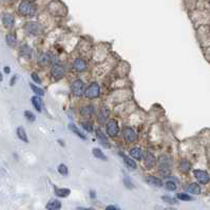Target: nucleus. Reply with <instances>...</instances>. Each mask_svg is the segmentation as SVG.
Returning a JSON list of instances; mask_svg holds the SVG:
<instances>
[{"instance_id":"f257e3e1","label":"nucleus","mask_w":210,"mask_h":210,"mask_svg":"<svg viewBox=\"0 0 210 210\" xmlns=\"http://www.w3.org/2000/svg\"><path fill=\"white\" fill-rule=\"evenodd\" d=\"M171 159L167 155H162L160 157V172L163 175H169L171 172Z\"/></svg>"},{"instance_id":"f03ea898","label":"nucleus","mask_w":210,"mask_h":210,"mask_svg":"<svg viewBox=\"0 0 210 210\" xmlns=\"http://www.w3.org/2000/svg\"><path fill=\"white\" fill-rule=\"evenodd\" d=\"M106 128H107V133L109 136L111 137H115L117 136L119 132V127H118V123L115 119H110L106 125Z\"/></svg>"},{"instance_id":"7ed1b4c3","label":"nucleus","mask_w":210,"mask_h":210,"mask_svg":"<svg viewBox=\"0 0 210 210\" xmlns=\"http://www.w3.org/2000/svg\"><path fill=\"white\" fill-rule=\"evenodd\" d=\"M85 95L88 98H96L99 96V86L96 82H92L89 87L86 89Z\"/></svg>"},{"instance_id":"20e7f679","label":"nucleus","mask_w":210,"mask_h":210,"mask_svg":"<svg viewBox=\"0 0 210 210\" xmlns=\"http://www.w3.org/2000/svg\"><path fill=\"white\" fill-rule=\"evenodd\" d=\"M123 139L126 140L127 143H134L137 140V134L132 130L131 128L126 127L123 130Z\"/></svg>"},{"instance_id":"39448f33","label":"nucleus","mask_w":210,"mask_h":210,"mask_svg":"<svg viewBox=\"0 0 210 210\" xmlns=\"http://www.w3.org/2000/svg\"><path fill=\"white\" fill-rule=\"evenodd\" d=\"M18 11L19 13L24 16L31 15V14H32V4H31V2L28 1V0H24V1L20 2L18 7Z\"/></svg>"},{"instance_id":"423d86ee","label":"nucleus","mask_w":210,"mask_h":210,"mask_svg":"<svg viewBox=\"0 0 210 210\" xmlns=\"http://www.w3.org/2000/svg\"><path fill=\"white\" fill-rule=\"evenodd\" d=\"M193 174H194L195 178H197L198 182L204 184V185H206V184H208L210 182V175L207 173L206 171L198 170V169H197V170L193 171Z\"/></svg>"},{"instance_id":"0eeeda50","label":"nucleus","mask_w":210,"mask_h":210,"mask_svg":"<svg viewBox=\"0 0 210 210\" xmlns=\"http://www.w3.org/2000/svg\"><path fill=\"white\" fill-rule=\"evenodd\" d=\"M83 87H85V86H83V82L81 80H76V81L72 83V87H71L72 93L75 96H81L83 94Z\"/></svg>"},{"instance_id":"6e6552de","label":"nucleus","mask_w":210,"mask_h":210,"mask_svg":"<svg viewBox=\"0 0 210 210\" xmlns=\"http://www.w3.org/2000/svg\"><path fill=\"white\" fill-rule=\"evenodd\" d=\"M51 75L56 79H60L65 75V69L60 65H54L51 69Z\"/></svg>"},{"instance_id":"1a4fd4ad","label":"nucleus","mask_w":210,"mask_h":210,"mask_svg":"<svg viewBox=\"0 0 210 210\" xmlns=\"http://www.w3.org/2000/svg\"><path fill=\"white\" fill-rule=\"evenodd\" d=\"M155 164H156V160H155L154 155L150 153V152H147L145 160H144V165H145V167L147 169H151L155 166Z\"/></svg>"},{"instance_id":"9d476101","label":"nucleus","mask_w":210,"mask_h":210,"mask_svg":"<svg viewBox=\"0 0 210 210\" xmlns=\"http://www.w3.org/2000/svg\"><path fill=\"white\" fill-rule=\"evenodd\" d=\"M73 68L74 70L77 71V72H82L86 70V68H87V64H86V61L81 58H77L74 60V64H73Z\"/></svg>"},{"instance_id":"9b49d317","label":"nucleus","mask_w":210,"mask_h":210,"mask_svg":"<svg viewBox=\"0 0 210 210\" xmlns=\"http://www.w3.org/2000/svg\"><path fill=\"white\" fill-rule=\"evenodd\" d=\"M52 62V56L49 53H44L38 57V64L42 67L50 65Z\"/></svg>"},{"instance_id":"f8f14e48","label":"nucleus","mask_w":210,"mask_h":210,"mask_svg":"<svg viewBox=\"0 0 210 210\" xmlns=\"http://www.w3.org/2000/svg\"><path fill=\"white\" fill-rule=\"evenodd\" d=\"M38 24H35V22H29V24H25V31L31 35H36L38 33Z\"/></svg>"},{"instance_id":"ddd939ff","label":"nucleus","mask_w":210,"mask_h":210,"mask_svg":"<svg viewBox=\"0 0 210 210\" xmlns=\"http://www.w3.org/2000/svg\"><path fill=\"white\" fill-rule=\"evenodd\" d=\"M2 21H3V24L7 28H12L14 25V17L12 14L5 13L2 17Z\"/></svg>"},{"instance_id":"4468645a","label":"nucleus","mask_w":210,"mask_h":210,"mask_svg":"<svg viewBox=\"0 0 210 210\" xmlns=\"http://www.w3.org/2000/svg\"><path fill=\"white\" fill-rule=\"evenodd\" d=\"M187 191L190 192L192 194H200L201 191H202V189H201V187L198 184L191 183L190 185H188V187H187Z\"/></svg>"},{"instance_id":"2eb2a0df","label":"nucleus","mask_w":210,"mask_h":210,"mask_svg":"<svg viewBox=\"0 0 210 210\" xmlns=\"http://www.w3.org/2000/svg\"><path fill=\"white\" fill-rule=\"evenodd\" d=\"M45 208H47L48 210H59L60 208H61V203H60L58 200L50 201V202L47 204Z\"/></svg>"},{"instance_id":"dca6fc26","label":"nucleus","mask_w":210,"mask_h":210,"mask_svg":"<svg viewBox=\"0 0 210 210\" xmlns=\"http://www.w3.org/2000/svg\"><path fill=\"white\" fill-rule=\"evenodd\" d=\"M95 132H96V136L98 137V139L100 140V143H102L105 147H107V148H109V147H110V144L108 143L107 137H106V135L102 133V131L100 130V129H97V130H96Z\"/></svg>"},{"instance_id":"f3484780","label":"nucleus","mask_w":210,"mask_h":210,"mask_svg":"<svg viewBox=\"0 0 210 210\" xmlns=\"http://www.w3.org/2000/svg\"><path fill=\"white\" fill-rule=\"evenodd\" d=\"M146 181L148 184H150L152 186H155V187H162L163 186V182L160 180V178L155 177V176H147L146 177Z\"/></svg>"},{"instance_id":"a211bd4d","label":"nucleus","mask_w":210,"mask_h":210,"mask_svg":"<svg viewBox=\"0 0 210 210\" xmlns=\"http://www.w3.org/2000/svg\"><path fill=\"white\" fill-rule=\"evenodd\" d=\"M130 155H131V157H133V159H135V160H142V157H143V151L140 150L139 148H132V149H130Z\"/></svg>"},{"instance_id":"6ab92c4d","label":"nucleus","mask_w":210,"mask_h":210,"mask_svg":"<svg viewBox=\"0 0 210 210\" xmlns=\"http://www.w3.org/2000/svg\"><path fill=\"white\" fill-rule=\"evenodd\" d=\"M80 114H81L82 116L90 117L94 114V108L92 107V106H88V107L82 108L81 111H80Z\"/></svg>"},{"instance_id":"aec40b11","label":"nucleus","mask_w":210,"mask_h":210,"mask_svg":"<svg viewBox=\"0 0 210 210\" xmlns=\"http://www.w3.org/2000/svg\"><path fill=\"white\" fill-rule=\"evenodd\" d=\"M70 189L68 188H58L55 189V194L59 197H67L70 194Z\"/></svg>"},{"instance_id":"412c9836","label":"nucleus","mask_w":210,"mask_h":210,"mask_svg":"<svg viewBox=\"0 0 210 210\" xmlns=\"http://www.w3.org/2000/svg\"><path fill=\"white\" fill-rule=\"evenodd\" d=\"M17 136H18L19 139L22 140V142H25V143H28V142H29L28 135H27V133H25L24 129L22 128V127L17 128Z\"/></svg>"},{"instance_id":"4be33fe9","label":"nucleus","mask_w":210,"mask_h":210,"mask_svg":"<svg viewBox=\"0 0 210 210\" xmlns=\"http://www.w3.org/2000/svg\"><path fill=\"white\" fill-rule=\"evenodd\" d=\"M120 155H122V157L123 159V162H125V164L129 167V168H131V169L136 168V164H135V162L133 160L130 159V157H128V156H126V155H123V153H120Z\"/></svg>"},{"instance_id":"5701e85b","label":"nucleus","mask_w":210,"mask_h":210,"mask_svg":"<svg viewBox=\"0 0 210 210\" xmlns=\"http://www.w3.org/2000/svg\"><path fill=\"white\" fill-rule=\"evenodd\" d=\"M180 169H181V171H182V172H188L191 169V164L189 163L188 160H183L182 162H181Z\"/></svg>"},{"instance_id":"b1692460","label":"nucleus","mask_w":210,"mask_h":210,"mask_svg":"<svg viewBox=\"0 0 210 210\" xmlns=\"http://www.w3.org/2000/svg\"><path fill=\"white\" fill-rule=\"evenodd\" d=\"M69 128L71 129V131L73 132V133H75L76 135H78V136H79L81 139H86V136L81 133V132H80V130L76 127L75 125H74V123H70V125H69Z\"/></svg>"},{"instance_id":"393cba45","label":"nucleus","mask_w":210,"mask_h":210,"mask_svg":"<svg viewBox=\"0 0 210 210\" xmlns=\"http://www.w3.org/2000/svg\"><path fill=\"white\" fill-rule=\"evenodd\" d=\"M32 103L38 112L41 111V99L38 96H34L32 98Z\"/></svg>"},{"instance_id":"a878e982","label":"nucleus","mask_w":210,"mask_h":210,"mask_svg":"<svg viewBox=\"0 0 210 210\" xmlns=\"http://www.w3.org/2000/svg\"><path fill=\"white\" fill-rule=\"evenodd\" d=\"M93 154H94V156L97 157V159L107 160V157H106V155L103 154V152L100 150V149H98V148H94L93 149Z\"/></svg>"},{"instance_id":"bb28decb","label":"nucleus","mask_w":210,"mask_h":210,"mask_svg":"<svg viewBox=\"0 0 210 210\" xmlns=\"http://www.w3.org/2000/svg\"><path fill=\"white\" fill-rule=\"evenodd\" d=\"M16 42V37L14 34H8L7 35V44L8 45H10V47H13L14 45H15Z\"/></svg>"},{"instance_id":"cd10ccee","label":"nucleus","mask_w":210,"mask_h":210,"mask_svg":"<svg viewBox=\"0 0 210 210\" xmlns=\"http://www.w3.org/2000/svg\"><path fill=\"white\" fill-rule=\"evenodd\" d=\"M176 197L181 201H185V202H190V201H192V197L190 195H188L186 193H177Z\"/></svg>"},{"instance_id":"c85d7f7f","label":"nucleus","mask_w":210,"mask_h":210,"mask_svg":"<svg viewBox=\"0 0 210 210\" xmlns=\"http://www.w3.org/2000/svg\"><path fill=\"white\" fill-rule=\"evenodd\" d=\"M31 89H32L33 92L36 94V95H44L45 94V91L42 90V89H40L39 87H37L35 85H32V83H31Z\"/></svg>"},{"instance_id":"c756f323","label":"nucleus","mask_w":210,"mask_h":210,"mask_svg":"<svg viewBox=\"0 0 210 210\" xmlns=\"http://www.w3.org/2000/svg\"><path fill=\"white\" fill-rule=\"evenodd\" d=\"M166 189L169 191H174L176 189V184H175L173 181H168L166 183Z\"/></svg>"},{"instance_id":"7c9ffc66","label":"nucleus","mask_w":210,"mask_h":210,"mask_svg":"<svg viewBox=\"0 0 210 210\" xmlns=\"http://www.w3.org/2000/svg\"><path fill=\"white\" fill-rule=\"evenodd\" d=\"M58 172L62 175H67L68 174V167L64 165V164H61V165L58 166Z\"/></svg>"},{"instance_id":"2f4dec72","label":"nucleus","mask_w":210,"mask_h":210,"mask_svg":"<svg viewBox=\"0 0 210 210\" xmlns=\"http://www.w3.org/2000/svg\"><path fill=\"white\" fill-rule=\"evenodd\" d=\"M24 116L27 117L28 120H30V122H34L35 120V115H34L31 111H24Z\"/></svg>"},{"instance_id":"473e14b6","label":"nucleus","mask_w":210,"mask_h":210,"mask_svg":"<svg viewBox=\"0 0 210 210\" xmlns=\"http://www.w3.org/2000/svg\"><path fill=\"white\" fill-rule=\"evenodd\" d=\"M163 201L165 203H168V204H172V205H173V204H175L176 203V200H174V198H172L171 197H167V195H163Z\"/></svg>"},{"instance_id":"72a5a7b5","label":"nucleus","mask_w":210,"mask_h":210,"mask_svg":"<svg viewBox=\"0 0 210 210\" xmlns=\"http://www.w3.org/2000/svg\"><path fill=\"white\" fill-rule=\"evenodd\" d=\"M81 126H82V128L85 129V130H87V131H92V125L90 123H88V122H86V123H81Z\"/></svg>"},{"instance_id":"f704fd0d","label":"nucleus","mask_w":210,"mask_h":210,"mask_svg":"<svg viewBox=\"0 0 210 210\" xmlns=\"http://www.w3.org/2000/svg\"><path fill=\"white\" fill-rule=\"evenodd\" d=\"M31 76H32V78H33V80H34V81H35V82H37V83H40V82H41V80L39 79V77H38V75H37L36 73H32V75H31Z\"/></svg>"},{"instance_id":"c9c22d12","label":"nucleus","mask_w":210,"mask_h":210,"mask_svg":"<svg viewBox=\"0 0 210 210\" xmlns=\"http://www.w3.org/2000/svg\"><path fill=\"white\" fill-rule=\"evenodd\" d=\"M106 210H120V209L118 208V207H116L114 205H109V206L106 207Z\"/></svg>"},{"instance_id":"e433bc0d","label":"nucleus","mask_w":210,"mask_h":210,"mask_svg":"<svg viewBox=\"0 0 210 210\" xmlns=\"http://www.w3.org/2000/svg\"><path fill=\"white\" fill-rule=\"evenodd\" d=\"M78 210H95L94 208H81V207H79Z\"/></svg>"},{"instance_id":"4c0bfd02","label":"nucleus","mask_w":210,"mask_h":210,"mask_svg":"<svg viewBox=\"0 0 210 210\" xmlns=\"http://www.w3.org/2000/svg\"><path fill=\"white\" fill-rule=\"evenodd\" d=\"M90 195H91V197L95 198V192H94V191H91L90 192Z\"/></svg>"},{"instance_id":"58836bf2","label":"nucleus","mask_w":210,"mask_h":210,"mask_svg":"<svg viewBox=\"0 0 210 210\" xmlns=\"http://www.w3.org/2000/svg\"><path fill=\"white\" fill-rule=\"evenodd\" d=\"M4 72H5V73H8V74L10 73V72H11V71H10V68L5 67V68H4Z\"/></svg>"},{"instance_id":"ea45409f","label":"nucleus","mask_w":210,"mask_h":210,"mask_svg":"<svg viewBox=\"0 0 210 210\" xmlns=\"http://www.w3.org/2000/svg\"><path fill=\"white\" fill-rule=\"evenodd\" d=\"M165 210H172V209H165Z\"/></svg>"}]
</instances>
